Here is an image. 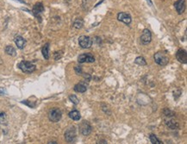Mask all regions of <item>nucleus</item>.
Returning a JSON list of instances; mask_svg holds the SVG:
<instances>
[{"mask_svg":"<svg viewBox=\"0 0 187 144\" xmlns=\"http://www.w3.org/2000/svg\"><path fill=\"white\" fill-rule=\"evenodd\" d=\"M174 6L180 15L183 14L186 10V0H178L177 2H175Z\"/></svg>","mask_w":187,"mask_h":144,"instance_id":"11","label":"nucleus"},{"mask_svg":"<svg viewBox=\"0 0 187 144\" xmlns=\"http://www.w3.org/2000/svg\"><path fill=\"white\" fill-rule=\"evenodd\" d=\"M97 143H107V142H106V141H105V140H104V141H99V142H97Z\"/></svg>","mask_w":187,"mask_h":144,"instance_id":"26","label":"nucleus"},{"mask_svg":"<svg viewBox=\"0 0 187 144\" xmlns=\"http://www.w3.org/2000/svg\"><path fill=\"white\" fill-rule=\"evenodd\" d=\"M73 26H74L76 29H81L83 26V20L80 18H78L75 20L74 23H73Z\"/></svg>","mask_w":187,"mask_h":144,"instance_id":"20","label":"nucleus"},{"mask_svg":"<svg viewBox=\"0 0 187 144\" xmlns=\"http://www.w3.org/2000/svg\"><path fill=\"white\" fill-rule=\"evenodd\" d=\"M69 117L74 121H79L80 118H81V116H80V113L79 111H78L77 110H74V111H72L71 112H69L68 114Z\"/></svg>","mask_w":187,"mask_h":144,"instance_id":"15","label":"nucleus"},{"mask_svg":"<svg viewBox=\"0 0 187 144\" xmlns=\"http://www.w3.org/2000/svg\"><path fill=\"white\" fill-rule=\"evenodd\" d=\"M167 126H168L169 128H171V129H175L179 127V124H178L175 121H172H172H169L167 122Z\"/></svg>","mask_w":187,"mask_h":144,"instance_id":"22","label":"nucleus"},{"mask_svg":"<svg viewBox=\"0 0 187 144\" xmlns=\"http://www.w3.org/2000/svg\"><path fill=\"white\" fill-rule=\"evenodd\" d=\"M117 19L119 20L120 22H122L125 24H130L131 21H132V18H131V16L129 14H128L126 12H120L117 14Z\"/></svg>","mask_w":187,"mask_h":144,"instance_id":"9","label":"nucleus"},{"mask_svg":"<svg viewBox=\"0 0 187 144\" xmlns=\"http://www.w3.org/2000/svg\"><path fill=\"white\" fill-rule=\"evenodd\" d=\"M62 117V112L59 108H53L49 111L48 113V118L53 122H57L61 119Z\"/></svg>","mask_w":187,"mask_h":144,"instance_id":"3","label":"nucleus"},{"mask_svg":"<svg viewBox=\"0 0 187 144\" xmlns=\"http://www.w3.org/2000/svg\"><path fill=\"white\" fill-rule=\"evenodd\" d=\"M154 59L155 63H157L158 65L161 67L167 65V63L169 62V56L165 51H159L155 53L154 55Z\"/></svg>","mask_w":187,"mask_h":144,"instance_id":"1","label":"nucleus"},{"mask_svg":"<svg viewBox=\"0 0 187 144\" xmlns=\"http://www.w3.org/2000/svg\"><path fill=\"white\" fill-rule=\"evenodd\" d=\"M135 63L139 65V66H147V62L145 61V59L142 57V56H139L137 57L135 60Z\"/></svg>","mask_w":187,"mask_h":144,"instance_id":"18","label":"nucleus"},{"mask_svg":"<svg viewBox=\"0 0 187 144\" xmlns=\"http://www.w3.org/2000/svg\"><path fill=\"white\" fill-rule=\"evenodd\" d=\"M18 1H20V2H22V3H25L24 0H18Z\"/></svg>","mask_w":187,"mask_h":144,"instance_id":"28","label":"nucleus"},{"mask_svg":"<svg viewBox=\"0 0 187 144\" xmlns=\"http://www.w3.org/2000/svg\"><path fill=\"white\" fill-rule=\"evenodd\" d=\"M7 122V116L4 112H0V123L4 124Z\"/></svg>","mask_w":187,"mask_h":144,"instance_id":"21","label":"nucleus"},{"mask_svg":"<svg viewBox=\"0 0 187 144\" xmlns=\"http://www.w3.org/2000/svg\"><path fill=\"white\" fill-rule=\"evenodd\" d=\"M152 41V34L151 31L148 29H145L142 31V36H141V42L143 45H148Z\"/></svg>","mask_w":187,"mask_h":144,"instance_id":"6","label":"nucleus"},{"mask_svg":"<svg viewBox=\"0 0 187 144\" xmlns=\"http://www.w3.org/2000/svg\"><path fill=\"white\" fill-rule=\"evenodd\" d=\"M74 91L76 92H79V93H84V92H85L86 90H87V87H86V85H85V84L83 83H79L77 84V85H75L74 86Z\"/></svg>","mask_w":187,"mask_h":144,"instance_id":"14","label":"nucleus"},{"mask_svg":"<svg viewBox=\"0 0 187 144\" xmlns=\"http://www.w3.org/2000/svg\"><path fill=\"white\" fill-rule=\"evenodd\" d=\"M42 53L43 57L45 58V60L49 59V43H46L45 45L43 46V48H42Z\"/></svg>","mask_w":187,"mask_h":144,"instance_id":"16","label":"nucleus"},{"mask_svg":"<svg viewBox=\"0 0 187 144\" xmlns=\"http://www.w3.org/2000/svg\"><path fill=\"white\" fill-rule=\"evenodd\" d=\"M176 58L180 63L186 64L187 63V53L184 49H179L176 53Z\"/></svg>","mask_w":187,"mask_h":144,"instance_id":"10","label":"nucleus"},{"mask_svg":"<svg viewBox=\"0 0 187 144\" xmlns=\"http://www.w3.org/2000/svg\"><path fill=\"white\" fill-rule=\"evenodd\" d=\"M69 99H70V101L73 104V105H78L79 103V99H78L75 95H71V96H69Z\"/></svg>","mask_w":187,"mask_h":144,"instance_id":"23","label":"nucleus"},{"mask_svg":"<svg viewBox=\"0 0 187 144\" xmlns=\"http://www.w3.org/2000/svg\"><path fill=\"white\" fill-rule=\"evenodd\" d=\"M18 68L21 69L25 73H31L35 72L36 66L30 61H23L18 64Z\"/></svg>","mask_w":187,"mask_h":144,"instance_id":"2","label":"nucleus"},{"mask_svg":"<svg viewBox=\"0 0 187 144\" xmlns=\"http://www.w3.org/2000/svg\"><path fill=\"white\" fill-rule=\"evenodd\" d=\"M43 10H44V6H43L42 3H36V4L34 5L33 10H32L34 15L36 16V17H38V18H41V17H40V14L42 13Z\"/></svg>","mask_w":187,"mask_h":144,"instance_id":"12","label":"nucleus"},{"mask_svg":"<svg viewBox=\"0 0 187 144\" xmlns=\"http://www.w3.org/2000/svg\"><path fill=\"white\" fill-rule=\"evenodd\" d=\"M4 51H5V53L9 54V55H10V56H16V51L15 48L12 47V46H7L5 48Z\"/></svg>","mask_w":187,"mask_h":144,"instance_id":"17","label":"nucleus"},{"mask_svg":"<svg viewBox=\"0 0 187 144\" xmlns=\"http://www.w3.org/2000/svg\"><path fill=\"white\" fill-rule=\"evenodd\" d=\"M5 92H6V91H5L4 88H1V87H0V95H4Z\"/></svg>","mask_w":187,"mask_h":144,"instance_id":"25","label":"nucleus"},{"mask_svg":"<svg viewBox=\"0 0 187 144\" xmlns=\"http://www.w3.org/2000/svg\"><path fill=\"white\" fill-rule=\"evenodd\" d=\"M150 141H151V143L153 144H161L162 143L157 138V137L155 136V135H154V134H151L150 135Z\"/></svg>","mask_w":187,"mask_h":144,"instance_id":"19","label":"nucleus"},{"mask_svg":"<svg viewBox=\"0 0 187 144\" xmlns=\"http://www.w3.org/2000/svg\"><path fill=\"white\" fill-rule=\"evenodd\" d=\"M75 72H76V73H77L78 75H81L83 73L81 67H76V68H75Z\"/></svg>","mask_w":187,"mask_h":144,"instance_id":"24","label":"nucleus"},{"mask_svg":"<svg viewBox=\"0 0 187 144\" xmlns=\"http://www.w3.org/2000/svg\"><path fill=\"white\" fill-rule=\"evenodd\" d=\"M55 143V142H50V143Z\"/></svg>","mask_w":187,"mask_h":144,"instance_id":"27","label":"nucleus"},{"mask_svg":"<svg viewBox=\"0 0 187 144\" xmlns=\"http://www.w3.org/2000/svg\"><path fill=\"white\" fill-rule=\"evenodd\" d=\"M79 44L82 48H90L92 46V40L89 36H81L79 38Z\"/></svg>","mask_w":187,"mask_h":144,"instance_id":"5","label":"nucleus"},{"mask_svg":"<svg viewBox=\"0 0 187 144\" xmlns=\"http://www.w3.org/2000/svg\"><path fill=\"white\" fill-rule=\"evenodd\" d=\"M79 131L83 136H88L91 132V126L87 121H83L79 124Z\"/></svg>","mask_w":187,"mask_h":144,"instance_id":"8","label":"nucleus"},{"mask_svg":"<svg viewBox=\"0 0 187 144\" xmlns=\"http://www.w3.org/2000/svg\"><path fill=\"white\" fill-rule=\"evenodd\" d=\"M76 129L74 126H71L69 127L66 132H65V139L66 141L69 143H74L76 140Z\"/></svg>","mask_w":187,"mask_h":144,"instance_id":"4","label":"nucleus"},{"mask_svg":"<svg viewBox=\"0 0 187 144\" xmlns=\"http://www.w3.org/2000/svg\"><path fill=\"white\" fill-rule=\"evenodd\" d=\"M78 61L79 63H92L95 61V58L94 56L90 53H82L79 56L78 58Z\"/></svg>","mask_w":187,"mask_h":144,"instance_id":"7","label":"nucleus"},{"mask_svg":"<svg viewBox=\"0 0 187 144\" xmlns=\"http://www.w3.org/2000/svg\"><path fill=\"white\" fill-rule=\"evenodd\" d=\"M14 42H15L16 47H17L19 49H23L25 45H26V40H25L23 36H16L15 39H14Z\"/></svg>","mask_w":187,"mask_h":144,"instance_id":"13","label":"nucleus"}]
</instances>
